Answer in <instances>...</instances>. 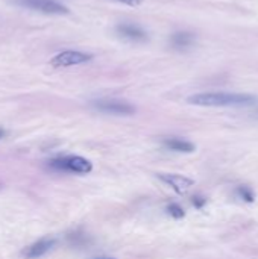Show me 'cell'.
<instances>
[{
	"label": "cell",
	"instance_id": "6da1fadb",
	"mask_svg": "<svg viewBox=\"0 0 258 259\" xmlns=\"http://www.w3.org/2000/svg\"><path fill=\"white\" fill-rule=\"evenodd\" d=\"M190 105L205 106V108H224V106H252L258 102L255 96L242 94V93H225V91H214V93H199L193 94L187 99Z\"/></svg>",
	"mask_w": 258,
	"mask_h": 259
},
{
	"label": "cell",
	"instance_id": "5bb4252c",
	"mask_svg": "<svg viewBox=\"0 0 258 259\" xmlns=\"http://www.w3.org/2000/svg\"><path fill=\"white\" fill-rule=\"evenodd\" d=\"M192 203H193L198 209H201V208H204V206H205L207 199H205V197H202V196H195V197L192 199Z\"/></svg>",
	"mask_w": 258,
	"mask_h": 259
},
{
	"label": "cell",
	"instance_id": "4fadbf2b",
	"mask_svg": "<svg viewBox=\"0 0 258 259\" xmlns=\"http://www.w3.org/2000/svg\"><path fill=\"white\" fill-rule=\"evenodd\" d=\"M166 211H167L169 215H172V217L176 219V220H179V219H182V217L186 215L184 208H182L181 205H178V203H169L167 208H166Z\"/></svg>",
	"mask_w": 258,
	"mask_h": 259
},
{
	"label": "cell",
	"instance_id": "30bf717a",
	"mask_svg": "<svg viewBox=\"0 0 258 259\" xmlns=\"http://www.w3.org/2000/svg\"><path fill=\"white\" fill-rule=\"evenodd\" d=\"M164 146L169 149V150H173V152H179V153H192L195 152V144L187 141V140H181V138H166L164 140Z\"/></svg>",
	"mask_w": 258,
	"mask_h": 259
},
{
	"label": "cell",
	"instance_id": "8992f818",
	"mask_svg": "<svg viewBox=\"0 0 258 259\" xmlns=\"http://www.w3.org/2000/svg\"><path fill=\"white\" fill-rule=\"evenodd\" d=\"M158 178L167 184L173 191H176L178 194H184L187 193L193 185H195V181L187 178V176H182V175H170V173H166V175H158Z\"/></svg>",
	"mask_w": 258,
	"mask_h": 259
},
{
	"label": "cell",
	"instance_id": "52a82bcc",
	"mask_svg": "<svg viewBox=\"0 0 258 259\" xmlns=\"http://www.w3.org/2000/svg\"><path fill=\"white\" fill-rule=\"evenodd\" d=\"M116 32L122 38L134 41V42H144V41H148V33L140 26H135V24H131V23H120L116 27Z\"/></svg>",
	"mask_w": 258,
	"mask_h": 259
},
{
	"label": "cell",
	"instance_id": "9c48e42d",
	"mask_svg": "<svg viewBox=\"0 0 258 259\" xmlns=\"http://www.w3.org/2000/svg\"><path fill=\"white\" fill-rule=\"evenodd\" d=\"M193 42H195V35L190 32H186V30L175 32L170 36V44L176 50H187L193 46Z\"/></svg>",
	"mask_w": 258,
	"mask_h": 259
},
{
	"label": "cell",
	"instance_id": "e0dca14e",
	"mask_svg": "<svg viewBox=\"0 0 258 259\" xmlns=\"http://www.w3.org/2000/svg\"><path fill=\"white\" fill-rule=\"evenodd\" d=\"M96 259H114V258H96Z\"/></svg>",
	"mask_w": 258,
	"mask_h": 259
},
{
	"label": "cell",
	"instance_id": "7a4b0ae2",
	"mask_svg": "<svg viewBox=\"0 0 258 259\" xmlns=\"http://www.w3.org/2000/svg\"><path fill=\"white\" fill-rule=\"evenodd\" d=\"M49 168L62 173H73V175H88L93 170V164L78 155H67L59 156L49 161Z\"/></svg>",
	"mask_w": 258,
	"mask_h": 259
},
{
	"label": "cell",
	"instance_id": "8fae6325",
	"mask_svg": "<svg viewBox=\"0 0 258 259\" xmlns=\"http://www.w3.org/2000/svg\"><path fill=\"white\" fill-rule=\"evenodd\" d=\"M68 241H70L71 246L81 247V246H84V244L88 243V237L84 232H81V231H75L73 234L68 235Z\"/></svg>",
	"mask_w": 258,
	"mask_h": 259
},
{
	"label": "cell",
	"instance_id": "2e32d148",
	"mask_svg": "<svg viewBox=\"0 0 258 259\" xmlns=\"http://www.w3.org/2000/svg\"><path fill=\"white\" fill-rule=\"evenodd\" d=\"M3 137H5V131H3L2 127H0V140H2Z\"/></svg>",
	"mask_w": 258,
	"mask_h": 259
},
{
	"label": "cell",
	"instance_id": "3957f363",
	"mask_svg": "<svg viewBox=\"0 0 258 259\" xmlns=\"http://www.w3.org/2000/svg\"><path fill=\"white\" fill-rule=\"evenodd\" d=\"M93 59L91 53L85 52H78V50H65L58 53L50 59L52 67L55 68H64V67H73V65H81Z\"/></svg>",
	"mask_w": 258,
	"mask_h": 259
},
{
	"label": "cell",
	"instance_id": "7c38bea8",
	"mask_svg": "<svg viewBox=\"0 0 258 259\" xmlns=\"http://www.w3.org/2000/svg\"><path fill=\"white\" fill-rule=\"evenodd\" d=\"M237 196H239L243 202H248V203H251V202L255 200V193H254L249 187H246V185H242V187L237 188Z\"/></svg>",
	"mask_w": 258,
	"mask_h": 259
},
{
	"label": "cell",
	"instance_id": "9a60e30c",
	"mask_svg": "<svg viewBox=\"0 0 258 259\" xmlns=\"http://www.w3.org/2000/svg\"><path fill=\"white\" fill-rule=\"evenodd\" d=\"M116 2H120V3L129 5V6H138L143 0H116Z\"/></svg>",
	"mask_w": 258,
	"mask_h": 259
},
{
	"label": "cell",
	"instance_id": "5b68a950",
	"mask_svg": "<svg viewBox=\"0 0 258 259\" xmlns=\"http://www.w3.org/2000/svg\"><path fill=\"white\" fill-rule=\"evenodd\" d=\"M93 106L105 114H113V115H132L135 114V108L123 100H116V99H102L93 102Z\"/></svg>",
	"mask_w": 258,
	"mask_h": 259
},
{
	"label": "cell",
	"instance_id": "277c9868",
	"mask_svg": "<svg viewBox=\"0 0 258 259\" xmlns=\"http://www.w3.org/2000/svg\"><path fill=\"white\" fill-rule=\"evenodd\" d=\"M14 2L23 8L40 11L43 14H55V15L68 14V8L56 0H14Z\"/></svg>",
	"mask_w": 258,
	"mask_h": 259
},
{
	"label": "cell",
	"instance_id": "ba28073f",
	"mask_svg": "<svg viewBox=\"0 0 258 259\" xmlns=\"http://www.w3.org/2000/svg\"><path fill=\"white\" fill-rule=\"evenodd\" d=\"M53 246H55V240H53V238H43V240H38L36 243L30 244L27 249L23 250V256L26 259L41 258V256H44Z\"/></svg>",
	"mask_w": 258,
	"mask_h": 259
}]
</instances>
